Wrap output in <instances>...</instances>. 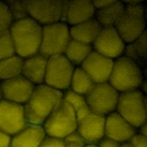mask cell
<instances>
[{"label": "cell", "mask_w": 147, "mask_h": 147, "mask_svg": "<svg viewBox=\"0 0 147 147\" xmlns=\"http://www.w3.org/2000/svg\"><path fill=\"white\" fill-rule=\"evenodd\" d=\"M62 101V92L44 84L36 86L30 99L24 105L28 123L42 126L44 121Z\"/></svg>", "instance_id": "obj_1"}, {"label": "cell", "mask_w": 147, "mask_h": 147, "mask_svg": "<svg viewBox=\"0 0 147 147\" xmlns=\"http://www.w3.org/2000/svg\"><path fill=\"white\" fill-rule=\"evenodd\" d=\"M16 54L25 59L39 53L42 27L27 17L12 23L9 28Z\"/></svg>", "instance_id": "obj_2"}, {"label": "cell", "mask_w": 147, "mask_h": 147, "mask_svg": "<svg viewBox=\"0 0 147 147\" xmlns=\"http://www.w3.org/2000/svg\"><path fill=\"white\" fill-rule=\"evenodd\" d=\"M144 80L145 69L132 60L124 55L114 60L109 83L119 94L139 90Z\"/></svg>", "instance_id": "obj_3"}, {"label": "cell", "mask_w": 147, "mask_h": 147, "mask_svg": "<svg viewBox=\"0 0 147 147\" xmlns=\"http://www.w3.org/2000/svg\"><path fill=\"white\" fill-rule=\"evenodd\" d=\"M124 6V12L114 28L127 44L146 32V12L142 1H127Z\"/></svg>", "instance_id": "obj_4"}, {"label": "cell", "mask_w": 147, "mask_h": 147, "mask_svg": "<svg viewBox=\"0 0 147 147\" xmlns=\"http://www.w3.org/2000/svg\"><path fill=\"white\" fill-rule=\"evenodd\" d=\"M116 112L137 130L147 121L146 94L140 90L121 93Z\"/></svg>", "instance_id": "obj_5"}, {"label": "cell", "mask_w": 147, "mask_h": 147, "mask_svg": "<svg viewBox=\"0 0 147 147\" xmlns=\"http://www.w3.org/2000/svg\"><path fill=\"white\" fill-rule=\"evenodd\" d=\"M77 119L75 110L62 101L42 124L46 136L63 139L76 131Z\"/></svg>", "instance_id": "obj_6"}, {"label": "cell", "mask_w": 147, "mask_h": 147, "mask_svg": "<svg viewBox=\"0 0 147 147\" xmlns=\"http://www.w3.org/2000/svg\"><path fill=\"white\" fill-rule=\"evenodd\" d=\"M70 40V27L64 22L42 27L39 53L46 58L63 54Z\"/></svg>", "instance_id": "obj_7"}, {"label": "cell", "mask_w": 147, "mask_h": 147, "mask_svg": "<svg viewBox=\"0 0 147 147\" xmlns=\"http://www.w3.org/2000/svg\"><path fill=\"white\" fill-rule=\"evenodd\" d=\"M64 5L62 0H30L27 1L28 17L41 27L63 22Z\"/></svg>", "instance_id": "obj_8"}, {"label": "cell", "mask_w": 147, "mask_h": 147, "mask_svg": "<svg viewBox=\"0 0 147 147\" xmlns=\"http://www.w3.org/2000/svg\"><path fill=\"white\" fill-rule=\"evenodd\" d=\"M75 68L63 54L49 57L44 85L63 93L69 89Z\"/></svg>", "instance_id": "obj_9"}, {"label": "cell", "mask_w": 147, "mask_h": 147, "mask_svg": "<svg viewBox=\"0 0 147 147\" xmlns=\"http://www.w3.org/2000/svg\"><path fill=\"white\" fill-rule=\"evenodd\" d=\"M119 96V92L107 82L95 84L92 90L86 95V99L92 112L106 117L116 111Z\"/></svg>", "instance_id": "obj_10"}, {"label": "cell", "mask_w": 147, "mask_h": 147, "mask_svg": "<svg viewBox=\"0 0 147 147\" xmlns=\"http://www.w3.org/2000/svg\"><path fill=\"white\" fill-rule=\"evenodd\" d=\"M126 43L114 27L101 28L98 37L92 44L93 51L111 60L124 54Z\"/></svg>", "instance_id": "obj_11"}, {"label": "cell", "mask_w": 147, "mask_h": 147, "mask_svg": "<svg viewBox=\"0 0 147 147\" xmlns=\"http://www.w3.org/2000/svg\"><path fill=\"white\" fill-rule=\"evenodd\" d=\"M28 124L24 106L0 101V130L12 137Z\"/></svg>", "instance_id": "obj_12"}, {"label": "cell", "mask_w": 147, "mask_h": 147, "mask_svg": "<svg viewBox=\"0 0 147 147\" xmlns=\"http://www.w3.org/2000/svg\"><path fill=\"white\" fill-rule=\"evenodd\" d=\"M76 119V131L87 144H98L105 137L104 116L92 112L89 109Z\"/></svg>", "instance_id": "obj_13"}, {"label": "cell", "mask_w": 147, "mask_h": 147, "mask_svg": "<svg viewBox=\"0 0 147 147\" xmlns=\"http://www.w3.org/2000/svg\"><path fill=\"white\" fill-rule=\"evenodd\" d=\"M2 99L24 106L33 92L35 86L21 75L12 79L0 82Z\"/></svg>", "instance_id": "obj_14"}, {"label": "cell", "mask_w": 147, "mask_h": 147, "mask_svg": "<svg viewBox=\"0 0 147 147\" xmlns=\"http://www.w3.org/2000/svg\"><path fill=\"white\" fill-rule=\"evenodd\" d=\"M135 133L136 129L116 111L105 117V137L108 139L119 144H128Z\"/></svg>", "instance_id": "obj_15"}, {"label": "cell", "mask_w": 147, "mask_h": 147, "mask_svg": "<svg viewBox=\"0 0 147 147\" xmlns=\"http://www.w3.org/2000/svg\"><path fill=\"white\" fill-rule=\"evenodd\" d=\"M113 60L96 52H92L81 67L90 76L95 84L107 83L109 80L113 67Z\"/></svg>", "instance_id": "obj_16"}, {"label": "cell", "mask_w": 147, "mask_h": 147, "mask_svg": "<svg viewBox=\"0 0 147 147\" xmlns=\"http://www.w3.org/2000/svg\"><path fill=\"white\" fill-rule=\"evenodd\" d=\"M95 8L89 0H71L65 1L63 22L69 27L80 24L95 17Z\"/></svg>", "instance_id": "obj_17"}, {"label": "cell", "mask_w": 147, "mask_h": 147, "mask_svg": "<svg viewBox=\"0 0 147 147\" xmlns=\"http://www.w3.org/2000/svg\"><path fill=\"white\" fill-rule=\"evenodd\" d=\"M47 60L40 53L23 59L21 76L35 86L44 84Z\"/></svg>", "instance_id": "obj_18"}, {"label": "cell", "mask_w": 147, "mask_h": 147, "mask_svg": "<svg viewBox=\"0 0 147 147\" xmlns=\"http://www.w3.org/2000/svg\"><path fill=\"white\" fill-rule=\"evenodd\" d=\"M46 134L42 126L29 124L11 137L9 147H40Z\"/></svg>", "instance_id": "obj_19"}, {"label": "cell", "mask_w": 147, "mask_h": 147, "mask_svg": "<svg viewBox=\"0 0 147 147\" xmlns=\"http://www.w3.org/2000/svg\"><path fill=\"white\" fill-rule=\"evenodd\" d=\"M100 30L101 26L94 18L92 20L80 23V24L70 27L71 40L92 45L98 37Z\"/></svg>", "instance_id": "obj_20"}, {"label": "cell", "mask_w": 147, "mask_h": 147, "mask_svg": "<svg viewBox=\"0 0 147 147\" xmlns=\"http://www.w3.org/2000/svg\"><path fill=\"white\" fill-rule=\"evenodd\" d=\"M124 2L111 0L107 7L95 12V20L98 22L101 28L115 27L124 12Z\"/></svg>", "instance_id": "obj_21"}, {"label": "cell", "mask_w": 147, "mask_h": 147, "mask_svg": "<svg viewBox=\"0 0 147 147\" xmlns=\"http://www.w3.org/2000/svg\"><path fill=\"white\" fill-rule=\"evenodd\" d=\"M93 52L92 45L71 40L64 50L63 55L75 67H79Z\"/></svg>", "instance_id": "obj_22"}, {"label": "cell", "mask_w": 147, "mask_h": 147, "mask_svg": "<svg viewBox=\"0 0 147 147\" xmlns=\"http://www.w3.org/2000/svg\"><path fill=\"white\" fill-rule=\"evenodd\" d=\"M95 83L81 66L76 67L71 78L69 90L75 93L86 96L94 87Z\"/></svg>", "instance_id": "obj_23"}, {"label": "cell", "mask_w": 147, "mask_h": 147, "mask_svg": "<svg viewBox=\"0 0 147 147\" xmlns=\"http://www.w3.org/2000/svg\"><path fill=\"white\" fill-rule=\"evenodd\" d=\"M124 56L132 60L139 65L145 69L146 67V32L139 39L127 43L124 50Z\"/></svg>", "instance_id": "obj_24"}, {"label": "cell", "mask_w": 147, "mask_h": 147, "mask_svg": "<svg viewBox=\"0 0 147 147\" xmlns=\"http://www.w3.org/2000/svg\"><path fill=\"white\" fill-rule=\"evenodd\" d=\"M23 59L15 54L0 60V82L12 79L21 75Z\"/></svg>", "instance_id": "obj_25"}, {"label": "cell", "mask_w": 147, "mask_h": 147, "mask_svg": "<svg viewBox=\"0 0 147 147\" xmlns=\"http://www.w3.org/2000/svg\"><path fill=\"white\" fill-rule=\"evenodd\" d=\"M63 100L65 101L75 110L76 117L89 110V108L86 103V96L78 95L69 89L63 93Z\"/></svg>", "instance_id": "obj_26"}, {"label": "cell", "mask_w": 147, "mask_h": 147, "mask_svg": "<svg viewBox=\"0 0 147 147\" xmlns=\"http://www.w3.org/2000/svg\"><path fill=\"white\" fill-rule=\"evenodd\" d=\"M16 54L12 38L8 30L0 32V60Z\"/></svg>", "instance_id": "obj_27"}, {"label": "cell", "mask_w": 147, "mask_h": 147, "mask_svg": "<svg viewBox=\"0 0 147 147\" xmlns=\"http://www.w3.org/2000/svg\"><path fill=\"white\" fill-rule=\"evenodd\" d=\"M6 3L7 5L9 12H10L11 17L14 21L20 20L28 17L27 1H23V0H14V1H7Z\"/></svg>", "instance_id": "obj_28"}, {"label": "cell", "mask_w": 147, "mask_h": 147, "mask_svg": "<svg viewBox=\"0 0 147 147\" xmlns=\"http://www.w3.org/2000/svg\"><path fill=\"white\" fill-rule=\"evenodd\" d=\"M14 22L6 2L0 1V32L8 30Z\"/></svg>", "instance_id": "obj_29"}, {"label": "cell", "mask_w": 147, "mask_h": 147, "mask_svg": "<svg viewBox=\"0 0 147 147\" xmlns=\"http://www.w3.org/2000/svg\"><path fill=\"white\" fill-rule=\"evenodd\" d=\"M64 147H85L87 144L76 131L63 139Z\"/></svg>", "instance_id": "obj_30"}, {"label": "cell", "mask_w": 147, "mask_h": 147, "mask_svg": "<svg viewBox=\"0 0 147 147\" xmlns=\"http://www.w3.org/2000/svg\"><path fill=\"white\" fill-rule=\"evenodd\" d=\"M128 144L130 147H147V137L136 131L135 134L129 141Z\"/></svg>", "instance_id": "obj_31"}, {"label": "cell", "mask_w": 147, "mask_h": 147, "mask_svg": "<svg viewBox=\"0 0 147 147\" xmlns=\"http://www.w3.org/2000/svg\"><path fill=\"white\" fill-rule=\"evenodd\" d=\"M40 147H64V144L62 139L45 136Z\"/></svg>", "instance_id": "obj_32"}, {"label": "cell", "mask_w": 147, "mask_h": 147, "mask_svg": "<svg viewBox=\"0 0 147 147\" xmlns=\"http://www.w3.org/2000/svg\"><path fill=\"white\" fill-rule=\"evenodd\" d=\"M96 145H98V147H121V144H119L110 139H108V138H106V137H104Z\"/></svg>", "instance_id": "obj_33"}, {"label": "cell", "mask_w": 147, "mask_h": 147, "mask_svg": "<svg viewBox=\"0 0 147 147\" xmlns=\"http://www.w3.org/2000/svg\"><path fill=\"white\" fill-rule=\"evenodd\" d=\"M10 136L0 130V147H9L10 146Z\"/></svg>", "instance_id": "obj_34"}, {"label": "cell", "mask_w": 147, "mask_h": 147, "mask_svg": "<svg viewBox=\"0 0 147 147\" xmlns=\"http://www.w3.org/2000/svg\"><path fill=\"white\" fill-rule=\"evenodd\" d=\"M136 131L138 133H140V134L147 137V122L144 123V125H142L140 128H138L137 130H136Z\"/></svg>", "instance_id": "obj_35"}, {"label": "cell", "mask_w": 147, "mask_h": 147, "mask_svg": "<svg viewBox=\"0 0 147 147\" xmlns=\"http://www.w3.org/2000/svg\"><path fill=\"white\" fill-rule=\"evenodd\" d=\"M85 147H98L96 144H86Z\"/></svg>", "instance_id": "obj_36"}, {"label": "cell", "mask_w": 147, "mask_h": 147, "mask_svg": "<svg viewBox=\"0 0 147 147\" xmlns=\"http://www.w3.org/2000/svg\"><path fill=\"white\" fill-rule=\"evenodd\" d=\"M121 147H130V146H129L128 144H121Z\"/></svg>", "instance_id": "obj_37"}, {"label": "cell", "mask_w": 147, "mask_h": 147, "mask_svg": "<svg viewBox=\"0 0 147 147\" xmlns=\"http://www.w3.org/2000/svg\"><path fill=\"white\" fill-rule=\"evenodd\" d=\"M2 100V95H1V88H0V101Z\"/></svg>", "instance_id": "obj_38"}]
</instances>
